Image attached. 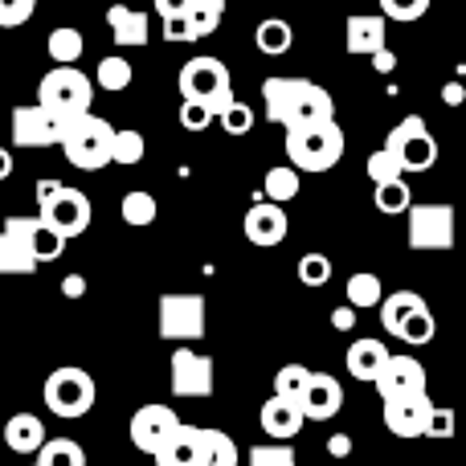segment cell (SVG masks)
<instances>
[{"label":"cell","instance_id":"6da1fadb","mask_svg":"<svg viewBox=\"0 0 466 466\" xmlns=\"http://www.w3.org/2000/svg\"><path fill=\"white\" fill-rule=\"evenodd\" d=\"M95 86L98 82H90L78 66H54V70L37 82V103L46 106L57 119V127H62V123H74V119H82V115H90Z\"/></svg>","mask_w":466,"mask_h":466},{"label":"cell","instance_id":"7a4b0ae2","mask_svg":"<svg viewBox=\"0 0 466 466\" xmlns=\"http://www.w3.org/2000/svg\"><path fill=\"white\" fill-rule=\"evenodd\" d=\"M115 131L103 115H82L74 123H62V152L74 168L82 172H98L106 164H115Z\"/></svg>","mask_w":466,"mask_h":466},{"label":"cell","instance_id":"3957f363","mask_svg":"<svg viewBox=\"0 0 466 466\" xmlns=\"http://www.w3.org/2000/svg\"><path fill=\"white\" fill-rule=\"evenodd\" d=\"M287 160L299 172H331L344 160V131L339 123H315V127H290L287 131Z\"/></svg>","mask_w":466,"mask_h":466},{"label":"cell","instance_id":"277c9868","mask_svg":"<svg viewBox=\"0 0 466 466\" xmlns=\"http://www.w3.org/2000/svg\"><path fill=\"white\" fill-rule=\"evenodd\" d=\"M41 401H46V410L54 413V418L78 421V418H86V413L95 410L98 385H95V377H90L86 369L66 364V369H54L46 377V385H41Z\"/></svg>","mask_w":466,"mask_h":466},{"label":"cell","instance_id":"5b68a950","mask_svg":"<svg viewBox=\"0 0 466 466\" xmlns=\"http://www.w3.org/2000/svg\"><path fill=\"white\" fill-rule=\"evenodd\" d=\"M180 98H193V103H205L213 115L221 119V111L233 103V78H229V66L221 57H193V62L180 66Z\"/></svg>","mask_w":466,"mask_h":466},{"label":"cell","instance_id":"8992f818","mask_svg":"<svg viewBox=\"0 0 466 466\" xmlns=\"http://www.w3.org/2000/svg\"><path fill=\"white\" fill-rule=\"evenodd\" d=\"M205 323H209V307L205 295H188V290H168L156 303V328L164 339H201Z\"/></svg>","mask_w":466,"mask_h":466},{"label":"cell","instance_id":"52a82bcc","mask_svg":"<svg viewBox=\"0 0 466 466\" xmlns=\"http://www.w3.org/2000/svg\"><path fill=\"white\" fill-rule=\"evenodd\" d=\"M385 147L401 160L405 172H430L438 164V139L430 136V127H426L421 115H405V119L389 131Z\"/></svg>","mask_w":466,"mask_h":466},{"label":"cell","instance_id":"ba28073f","mask_svg":"<svg viewBox=\"0 0 466 466\" xmlns=\"http://www.w3.org/2000/svg\"><path fill=\"white\" fill-rule=\"evenodd\" d=\"M405 218H410V249H454V205H413Z\"/></svg>","mask_w":466,"mask_h":466},{"label":"cell","instance_id":"9c48e42d","mask_svg":"<svg viewBox=\"0 0 466 466\" xmlns=\"http://www.w3.org/2000/svg\"><path fill=\"white\" fill-rule=\"evenodd\" d=\"M180 426H185V421L177 418V410H168V405H144V410L131 413L127 434L139 454H152L156 459V454L180 434Z\"/></svg>","mask_w":466,"mask_h":466},{"label":"cell","instance_id":"30bf717a","mask_svg":"<svg viewBox=\"0 0 466 466\" xmlns=\"http://www.w3.org/2000/svg\"><path fill=\"white\" fill-rule=\"evenodd\" d=\"M213 356L180 344L168 360V385L177 397H209L213 393Z\"/></svg>","mask_w":466,"mask_h":466},{"label":"cell","instance_id":"8fae6325","mask_svg":"<svg viewBox=\"0 0 466 466\" xmlns=\"http://www.w3.org/2000/svg\"><path fill=\"white\" fill-rule=\"evenodd\" d=\"M90 197L82 193V188H70V185H62V193L54 197L49 205H41L37 209V218L41 221H49L62 238H78V233H86L90 229Z\"/></svg>","mask_w":466,"mask_h":466},{"label":"cell","instance_id":"7c38bea8","mask_svg":"<svg viewBox=\"0 0 466 466\" xmlns=\"http://www.w3.org/2000/svg\"><path fill=\"white\" fill-rule=\"evenodd\" d=\"M33 254V218H8L5 241H0V274H33L37 270Z\"/></svg>","mask_w":466,"mask_h":466},{"label":"cell","instance_id":"4fadbf2b","mask_svg":"<svg viewBox=\"0 0 466 466\" xmlns=\"http://www.w3.org/2000/svg\"><path fill=\"white\" fill-rule=\"evenodd\" d=\"M377 393H380V401L426 393V364L418 356H389L385 372L377 377Z\"/></svg>","mask_w":466,"mask_h":466},{"label":"cell","instance_id":"5bb4252c","mask_svg":"<svg viewBox=\"0 0 466 466\" xmlns=\"http://www.w3.org/2000/svg\"><path fill=\"white\" fill-rule=\"evenodd\" d=\"M57 139H62V127H57V119L41 103L13 106V144L16 147H49Z\"/></svg>","mask_w":466,"mask_h":466},{"label":"cell","instance_id":"9a60e30c","mask_svg":"<svg viewBox=\"0 0 466 466\" xmlns=\"http://www.w3.org/2000/svg\"><path fill=\"white\" fill-rule=\"evenodd\" d=\"M430 413H434L430 393L397 397V401H385V430L389 434H397V438H426Z\"/></svg>","mask_w":466,"mask_h":466},{"label":"cell","instance_id":"2e32d148","mask_svg":"<svg viewBox=\"0 0 466 466\" xmlns=\"http://www.w3.org/2000/svg\"><path fill=\"white\" fill-rule=\"evenodd\" d=\"M241 229H246V241H254V246L270 249L279 246L282 238H287L290 221H287V209L274 201H254L246 209V221H241Z\"/></svg>","mask_w":466,"mask_h":466},{"label":"cell","instance_id":"e0dca14e","mask_svg":"<svg viewBox=\"0 0 466 466\" xmlns=\"http://www.w3.org/2000/svg\"><path fill=\"white\" fill-rule=\"evenodd\" d=\"M258 421H262V434L266 438H274V442H290V438H299L307 413H303V405H299V401H287V397L270 393V401L262 405Z\"/></svg>","mask_w":466,"mask_h":466},{"label":"cell","instance_id":"ac0fdd59","mask_svg":"<svg viewBox=\"0 0 466 466\" xmlns=\"http://www.w3.org/2000/svg\"><path fill=\"white\" fill-rule=\"evenodd\" d=\"M339 410H344V389H339V380L328 377V372H315L307 393H303L307 421H331Z\"/></svg>","mask_w":466,"mask_h":466},{"label":"cell","instance_id":"d6986e66","mask_svg":"<svg viewBox=\"0 0 466 466\" xmlns=\"http://www.w3.org/2000/svg\"><path fill=\"white\" fill-rule=\"evenodd\" d=\"M344 46L348 54H360V57H372L385 49V13H356L348 16V33H344Z\"/></svg>","mask_w":466,"mask_h":466},{"label":"cell","instance_id":"ffe728a7","mask_svg":"<svg viewBox=\"0 0 466 466\" xmlns=\"http://www.w3.org/2000/svg\"><path fill=\"white\" fill-rule=\"evenodd\" d=\"M331 119H336V98H331L323 86L307 82L299 103H295V111H290V119H287V131L290 127H315V123H331Z\"/></svg>","mask_w":466,"mask_h":466},{"label":"cell","instance_id":"44dd1931","mask_svg":"<svg viewBox=\"0 0 466 466\" xmlns=\"http://www.w3.org/2000/svg\"><path fill=\"white\" fill-rule=\"evenodd\" d=\"M307 78H266L262 82V103H266V119L287 127L290 111H295L299 95H303Z\"/></svg>","mask_w":466,"mask_h":466},{"label":"cell","instance_id":"7402d4cb","mask_svg":"<svg viewBox=\"0 0 466 466\" xmlns=\"http://www.w3.org/2000/svg\"><path fill=\"white\" fill-rule=\"evenodd\" d=\"M389 356H393V352H389L380 339H352L344 364H348V372H352L356 380H369V385H377V377L385 372Z\"/></svg>","mask_w":466,"mask_h":466},{"label":"cell","instance_id":"603a6c76","mask_svg":"<svg viewBox=\"0 0 466 466\" xmlns=\"http://www.w3.org/2000/svg\"><path fill=\"white\" fill-rule=\"evenodd\" d=\"M5 446L13 454H37L41 446L49 442V434H46V421L37 418V413H16V418H8L5 421Z\"/></svg>","mask_w":466,"mask_h":466},{"label":"cell","instance_id":"cb8c5ba5","mask_svg":"<svg viewBox=\"0 0 466 466\" xmlns=\"http://www.w3.org/2000/svg\"><path fill=\"white\" fill-rule=\"evenodd\" d=\"M106 25H111L115 46H147V37H152V21H147V13L127 8V5L106 8Z\"/></svg>","mask_w":466,"mask_h":466},{"label":"cell","instance_id":"d4e9b609","mask_svg":"<svg viewBox=\"0 0 466 466\" xmlns=\"http://www.w3.org/2000/svg\"><path fill=\"white\" fill-rule=\"evenodd\" d=\"M205 426H180V434L156 454V466H201Z\"/></svg>","mask_w":466,"mask_h":466},{"label":"cell","instance_id":"484cf974","mask_svg":"<svg viewBox=\"0 0 466 466\" xmlns=\"http://www.w3.org/2000/svg\"><path fill=\"white\" fill-rule=\"evenodd\" d=\"M418 307H426V299H421L418 290H393V295H385V303H380V328H385L389 336L397 339L401 323L410 319Z\"/></svg>","mask_w":466,"mask_h":466},{"label":"cell","instance_id":"4316f807","mask_svg":"<svg viewBox=\"0 0 466 466\" xmlns=\"http://www.w3.org/2000/svg\"><path fill=\"white\" fill-rule=\"evenodd\" d=\"M254 46L262 49L266 57H282L295 46V29H290V21H282V16H266L254 29Z\"/></svg>","mask_w":466,"mask_h":466},{"label":"cell","instance_id":"83f0119b","mask_svg":"<svg viewBox=\"0 0 466 466\" xmlns=\"http://www.w3.org/2000/svg\"><path fill=\"white\" fill-rule=\"evenodd\" d=\"M238 462H241L238 442H233L226 430H209V426H205V438H201V466H238Z\"/></svg>","mask_w":466,"mask_h":466},{"label":"cell","instance_id":"f1b7e54d","mask_svg":"<svg viewBox=\"0 0 466 466\" xmlns=\"http://www.w3.org/2000/svg\"><path fill=\"white\" fill-rule=\"evenodd\" d=\"M262 193H266V201H274V205L295 201L299 197V168L295 164H279V168H270L262 177Z\"/></svg>","mask_w":466,"mask_h":466},{"label":"cell","instance_id":"f546056e","mask_svg":"<svg viewBox=\"0 0 466 466\" xmlns=\"http://www.w3.org/2000/svg\"><path fill=\"white\" fill-rule=\"evenodd\" d=\"M372 188H377V193H372V205H377L385 218H397V213L413 209V193H410V185H405V177L385 180V185H372Z\"/></svg>","mask_w":466,"mask_h":466},{"label":"cell","instance_id":"4dcf8cb0","mask_svg":"<svg viewBox=\"0 0 466 466\" xmlns=\"http://www.w3.org/2000/svg\"><path fill=\"white\" fill-rule=\"evenodd\" d=\"M311 377H315V372L307 369V364L290 360V364H282V369L274 372V393L287 397V401L303 405V393H307V385H311Z\"/></svg>","mask_w":466,"mask_h":466},{"label":"cell","instance_id":"1f68e13d","mask_svg":"<svg viewBox=\"0 0 466 466\" xmlns=\"http://www.w3.org/2000/svg\"><path fill=\"white\" fill-rule=\"evenodd\" d=\"M41 466H86V451H82L74 438H49L37 451Z\"/></svg>","mask_w":466,"mask_h":466},{"label":"cell","instance_id":"d6a6232c","mask_svg":"<svg viewBox=\"0 0 466 466\" xmlns=\"http://www.w3.org/2000/svg\"><path fill=\"white\" fill-rule=\"evenodd\" d=\"M131 78H136V70H131V62L127 57H103L98 62V70H95V82H98V90H111V95H119V90H127L131 86Z\"/></svg>","mask_w":466,"mask_h":466},{"label":"cell","instance_id":"836d02e7","mask_svg":"<svg viewBox=\"0 0 466 466\" xmlns=\"http://www.w3.org/2000/svg\"><path fill=\"white\" fill-rule=\"evenodd\" d=\"M434 331H438V319H434V311H430V303H426L401 323L397 339H405L410 348H421V344H434Z\"/></svg>","mask_w":466,"mask_h":466},{"label":"cell","instance_id":"e575fe53","mask_svg":"<svg viewBox=\"0 0 466 466\" xmlns=\"http://www.w3.org/2000/svg\"><path fill=\"white\" fill-rule=\"evenodd\" d=\"M66 241L70 238H62L49 221L33 218V254H37V262H57V258L66 254Z\"/></svg>","mask_w":466,"mask_h":466},{"label":"cell","instance_id":"d590c367","mask_svg":"<svg viewBox=\"0 0 466 466\" xmlns=\"http://www.w3.org/2000/svg\"><path fill=\"white\" fill-rule=\"evenodd\" d=\"M46 49H49V57H54L57 66H74L82 57V49H86V41H82L78 29H54L49 33V41H46Z\"/></svg>","mask_w":466,"mask_h":466},{"label":"cell","instance_id":"8d00e7d4","mask_svg":"<svg viewBox=\"0 0 466 466\" xmlns=\"http://www.w3.org/2000/svg\"><path fill=\"white\" fill-rule=\"evenodd\" d=\"M344 290H348V303L352 307H380L385 303V287H380L377 274H352Z\"/></svg>","mask_w":466,"mask_h":466},{"label":"cell","instance_id":"74e56055","mask_svg":"<svg viewBox=\"0 0 466 466\" xmlns=\"http://www.w3.org/2000/svg\"><path fill=\"white\" fill-rule=\"evenodd\" d=\"M123 221H127V226H136V229L152 226V221H156V197L144 193V188H131V193L123 197Z\"/></svg>","mask_w":466,"mask_h":466},{"label":"cell","instance_id":"f35d334b","mask_svg":"<svg viewBox=\"0 0 466 466\" xmlns=\"http://www.w3.org/2000/svg\"><path fill=\"white\" fill-rule=\"evenodd\" d=\"M147 152V139L139 136L136 127H119L115 131V164H123V168H131V164H139Z\"/></svg>","mask_w":466,"mask_h":466},{"label":"cell","instance_id":"ab89813d","mask_svg":"<svg viewBox=\"0 0 466 466\" xmlns=\"http://www.w3.org/2000/svg\"><path fill=\"white\" fill-rule=\"evenodd\" d=\"M246 466H299V459H295V446L290 442H262L249 451Z\"/></svg>","mask_w":466,"mask_h":466},{"label":"cell","instance_id":"60d3db41","mask_svg":"<svg viewBox=\"0 0 466 466\" xmlns=\"http://www.w3.org/2000/svg\"><path fill=\"white\" fill-rule=\"evenodd\" d=\"M299 282L303 287H328V279H331V258L328 254H303L299 258Z\"/></svg>","mask_w":466,"mask_h":466},{"label":"cell","instance_id":"b9f144b4","mask_svg":"<svg viewBox=\"0 0 466 466\" xmlns=\"http://www.w3.org/2000/svg\"><path fill=\"white\" fill-rule=\"evenodd\" d=\"M397 177H405L401 160H397L389 147H377V152L369 156V180L372 185H385V180H397Z\"/></svg>","mask_w":466,"mask_h":466},{"label":"cell","instance_id":"7bdbcfd3","mask_svg":"<svg viewBox=\"0 0 466 466\" xmlns=\"http://www.w3.org/2000/svg\"><path fill=\"white\" fill-rule=\"evenodd\" d=\"M218 25H221V8H209V5H193V8H188V41L209 37Z\"/></svg>","mask_w":466,"mask_h":466},{"label":"cell","instance_id":"ee69618b","mask_svg":"<svg viewBox=\"0 0 466 466\" xmlns=\"http://www.w3.org/2000/svg\"><path fill=\"white\" fill-rule=\"evenodd\" d=\"M37 13V0H0V29H16Z\"/></svg>","mask_w":466,"mask_h":466},{"label":"cell","instance_id":"f6af8a7d","mask_svg":"<svg viewBox=\"0 0 466 466\" xmlns=\"http://www.w3.org/2000/svg\"><path fill=\"white\" fill-rule=\"evenodd\" d=\"M177 119H180V127H185V131H205L213 119H218V115H213L205 103H193V98H185V103H180V115H177Z\"/></svg>","mask_w":466,"mask_h":466},{"label":"cell","instance_id":"bcb514c9","mask_svg":"<svg viewBox=\"0 0 466 466\" xmlns=\"http://www.w3.org/2000/svg\"><path fill=\"white\" fill-rule=\"evenodd\" d=\"M389 21H418L430 13V0H380Z\"/></svg>","mask_w":466,"mask_h":466},{"label":"cell","instance_id":"7dc6e473","mask_svg":"<svg viewBox=\"0 0 466 466\" xmlns=\"http://www.w3.org/2000/svg\"><path fill=\"white\" fill-rule=\"evenodd\" d=\"M221 127H226L229 136H246V131L254 127V111H249L246 103H238V98H233L226 111H221Z\"/></svg>","mask_w":466,"mask_h":466},{"label":"cell","instance_id":"c3c4849f","mask_svg":"<svg viewBox=\"0 0 466 466\" xmlns=\"http://www.w3.org/2000/svg\"><path fill=\"white\" fill-rule=\"evenodd\" d=\"M454 430H459V418H454L451 405H434L430 426H426V438H454Z\"/></svg>","mask_w":466,"mask_h":466},{"label":"cell","instance_id":"681fc988","mask_svg":"<svg viewBox=\"0 0 466 466\" xmlns=\"http://www.w3.org/2000/svg\"><path fill=\"white\" fill-rule=\"evenodd\" d=\"M356 319H360V307H336V311H331V328L336 331H352L356 328Z\"/></svg>","mask_w":466,"mask_h":466},{"label":"cell","instance_id":"f907efd6","mask_svg":"<svg viewBox=\"0 0 466 466\" xmlns=\"http://www.w3.org/2000/svg\"><path fill=\"white\" fill-rule=\"evenodd\" d=\"M197 0H156V13L168 21V16H188V8H193Z\"/></svg>","mask_w":466,"mask_h":466},{"label":"cell","instance_id":"816d5d0a","mask_svg":"<svg viewBox=\"0 0 466 466\" xmlns=\"http://www.w3.org/2000/svg\"><path fill=\"white\" fill-rule=\"evenodd\" d=\"M164 37L168 41H188V16H168V21H164Z\"/></svg>","mask_w":466,"mask_h":466},{"label":"cell","instance_id":"f5cc1de1","mask_svg":"<svg viewBox=\"0 0 466 466\" xmlns=\"http://www.w3.org/2000/svg\"><path fill=\"white\" fill-rule=\"evenodd\" d=\"M328 454L331 459H348V454H352V434H331L328 438Z\"/></svg>","mask_w":466,"mask_h":466},{"label":"cell","instance_id":"db71d44e","mask_svg":"<svg viewBox=\"0 0 466 466\" xmlns=\"http://www.w3.org/2000/svg\"><path fill=\"white\" fill-rule=\"evenodd\" d=\"M57 193H62V180H54V177L37 180V209H41V205H49V201H54Z\"/></svg>","mask_w":466,"mask_h":466},{"label":"cell","instance_id":"11a10c76","mask_svg":"<svg viewBox=\"0 0 466 466\" xmlns=\"http://www.w3.org/2000/svg\"><path fill=\"white\" fill-rule=\"evenodd\" d=\"M62 295L66 299H82V295H86V279H82V274H66V279H62Z\"/></svg>","mask_w":466,"mask_h":466},{"label":"cell","instance_id":"9f6ffc18","mask_svg":"<svg viewBox=\"0 0 466 466\" xmlns=\"http://www.w3.org/2000/svg\"><path fill=\"white\" fill-rule=\"evenodd\" d=\"M372 66H377L380 74H389V70H393V66H397V57L389 54V46H385V49H380V54H372Z\"/></svg>","mask_w":466,"mask_h":466},{"label":"cell","instance_id":"6f0895ef","mask_svg":"<svg viewBox=\"0 0 466 466\" xmlns=\"http://www.w3.org/2000/svg\"><path fill=\"white\" fill-rule=\"evenodd\" d=\"M442 98H446V106H459L462 103V86H459V82H446Z\"/></svg>","mask_w":466,"mask_h":466},{"label":"cell","instance_id":"680465c9","mask_svg":"<svg viewBox=\"0 0 466 466\" xmlns=\"http://www.w3.org/2000/svg\"><path fill=\"white\" fill-rule=\"evenodd\" d=\"M8 177H13V152L0 147V180H8Z\"/></svg>","mask_w":466,"mask_h":466},{"label":"cell","instance_id":"91938a15","mask_svg":"<svg viewBox=\"0 0 466 466\" xmlns=\"http://www.w3.org/2000/svg\"><path fill=\"white\" fill-rule=\"evenodd\" d=\"M0 434H5V405H0Z\"/></svg>","mask_w":466,"mask_h":466},{"label":"cell","instance_id":"94428289","mask_svg":"<svg viewBox=\"0 0 466 466\" xmlns=\"http://www.w3.org/2000/svg\"><path fill=\"white\" fill-rule=\"evenodd\" d=\"M0 241H5V221H0Z\"/></svg>","mask_w":466,"mask_h":466},{"label":"cell","instance_id":"6125c7cd","mask_svg":"<svg viewBox=\"0 0 466 466\" xmlns=\"http://www.w3.org/2000/svg\"><path fill=\"white\" fill-rule=\"evenodd\" d=\"M33 466H41V462H33Z\"/></svg>","mask_w":466,"mask_h":466}]
</instances>
